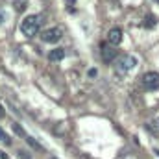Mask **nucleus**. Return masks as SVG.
Instances as JSON below:
<instances>
[{
  "mask_svg": "<svg viewBox=\"0 0 159 159\" xmlns=\"http://www.w3.org/2000/svg\"><path fill=\"white\" fill-rule=\"evenodd\" d=\"M89 76H96V69H91L89 70Z\"/></svg>",
  "mask_w": 159,
  "mask_h": 159,
  "instance_id": "ddd939ff",
  "label": "nucleus"
},
{
  "mask_svg": "<svg viewBox=\"0 0 159 159\" xmlns=\"http://www.w3.org/2000/svg\"><path fill=\"white\" fill-rule=\"evenodd\" d=\"M17 157H19V159H32V157H30V154H28V152H24V150H19V152H17Z\"/></svg>",
  "mask_w": 159,
  "mask_h": 159,
  "instance_id": "1a4fd4ad",
  "label": "nucleus"
},
{
  "mask_svg": "<svg viewBox=\"0 0 159 159\" xmlns=\"http://www.w3.org/2000/svg\"><path fill=\"white\" fill-rule=\"evenodd\" d=\"M156 2H159V0H156Z\"/></svg>",
  "mask_w": 159,
  "mask_h": 159,
  "instance_id": "2eb2a0df",
  "label": "nucleus"
},
{
  "mask_svg": "<svg viewBox=\"0 0 159 159\" xmlns=\"http://www.w3.org/2000/svg\"><path fill=\"white\" fill-rule=\"evenodd\" d=\"M141 81H143V87H144V89L154 91V89L159 87V74L157 72H146Z\"/></svg>",
  "mask_w": 159,
  "mask_h": 159,
  "instance_id": "f03ea898",
  "label": "nucleus"
},
{
  "mask_svg": "<svg viewBox=\"0 0 159 159\" xmlns=\"http://www.w3.org/2000/svg\"><path fill=\"white\" fill-rule=\"evenodd\" d=\"M0 143H6V144H11V139H9V135L0 128Z\"/></svg>",
  "mask_w": 159,
  "mask_h": 159,
  "instance_id": "6e6552de",
  "label": "nucleus"
},
{
  "mask_svg": "<svg viewBox=\"0 0 159 159\" xmlns=\"http://www.w3.org/2000/svg\"><path fill=\"white\" fill-rule=\"evenodd\" d=\"M135 65H137V59L133 56H122L119 59V70H124V72L131 70Z\"/></svg>",
  "mask_w": 159,
  "mask_h": 159,
  "instance_id": "20e7f679",
  "label": "nucleus"
},
{
  "mask_svg": "<svg viewBox=\"0 0 159 159\" xmlns=\"http://www.w3.org/2000/svg\"><path fill=\"white\" fill-rule=\"evenodd\" d=\"M107 41H109V44H120V41H122V30H120V28H113V30H109V34H107Z\"/></svg>",
  "mask_w": 159,
  "mask_h": 159,
  "instance_id": "423d86ee",
  "label": "nucleus"
},
{
  "mask_svg": "<svg viewBox=\"0 0 159 159\" xmlns=\"http://www.w3.org/2000/svg\"><path fill=\"white\" fill-rule=\"evenodd\" d=\"M41 26H43V19H41L39 15H28V17L20 22V32H22L28 39H32V37H35L41 32Z\"/></svg>",
  "mask_w": 159,
  "mask_h": 159,
  "instance_id": "f257e3e1",
  "label": "nucleus"
},
{
  "mask_svg": "<svg viewBox=\"0 0 159 159\" xmlns=\"http://www.w3.org/2000/svg\"><path fill=\"white\" fill-rule=\"evenodd\" d=\"M13 129H15L19 135H24V131H22V128H19V124H13Z\"/></svg>",
  "mask_w": 159,
  "mask_h": 159,
  "instance_id": "9b49d317",
  "label": "nucleus"
},
{
  "mask_svg": "<svg viewBox=\"0 0 159 159\" xmlns=\"http://www.w3.org/2000/svg\"><path fill=\"white\" fill-rule=\"evenodd\" d=\"M146 20H148V22H146V26H154V24H156V19H154V17H148Z\"/></svg>",
  "mask_w": 159,
  "mask_h": 159,
  "instance_id": "f8f14e48",
  "label": "nucleus"
},
{
  "mask_svg": "<svg viewBox=\"0 0 159 159\" xmlns=\"http://www.w3.org/2000/svg\"><path fill=\"white\" fill-rule=\"evenodd\" d=\"M0 22H2V15H0Z\"/></svg>",
  "mask_w": 159,
  "mask_h": 159,
  "instance_id": "4468645a",
  "label": "nucleus"
},
{
  "mask_svg": "<svg viewBox=\"0 0 159 159\" xmlns=\"http://www.w3.org/2000/svg\"><path fill=\"white\" fill-rule=\"evenodd\" d=\"M115 57H117V50H115L113 46L104 44V46H102V59H104L106 63H109V61H113Z\"/></svg>",
  "mask_w": 159,
  "mask_h": 159,
  "instance_id": "39448f33",
  "label": "nucleus"
},
{
  "mask_svg": "<svg viewBox=\"0 0 159 159\" xmlns=\"http://www.w3.org/2000/svg\"><path fill=\"white\" fill-rule=\"evenodd\" d=\"M61 35H63L61 28H50V30H46V32L41 34V39L44 41V43H57V41L61 39Z\"/></svg>",
  "mask_w": 159,
  "mask_h": 159,
  "instance_id": "7ed1b4c3",
  "label": "nucleus"
},
{
  "mask_svg": "<svg viewBox=\"0 0 159 159\" xmlns=\"http://www.w3.org/2000/svg\"><path fill=\"white\" fill-rule=\"evenodd\" d=\"M65 57V50L63 48H54V50H50V54H48V59L50 61H61Z\"/></svg>",
  "mask_w": 159,
  "mask_h": 159,
  "instance_id": "0eeeda50",
  "label": "nucleus"
},
{
  "mask_svg": "<svg viewBox=\"0 0 159 159\" xmlns=\"http://www.w3.org/2000/svg\"><path fill=\"white\" fill-rule=\"evenodd\" d=\"M26 141H28V143H30V144H32L34 148H37V150H43V146H41L39 143H35V141H34L32 137H26Z\"/></svg>",
  "mask_w": 159,
  "mask_h": 159,
  "instance_id": "9d476101",
  "label": "nucleus"
}]
</instances>
